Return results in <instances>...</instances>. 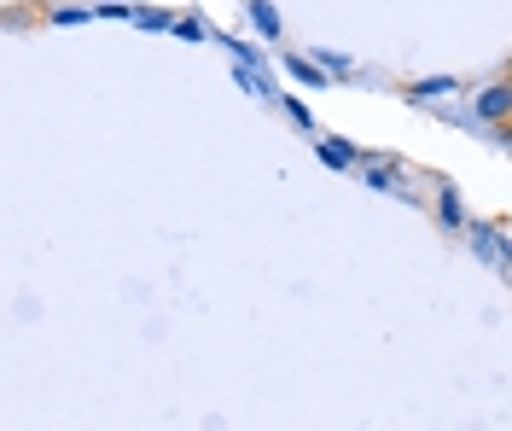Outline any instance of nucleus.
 <instances>
[{"mask_svg": "<svg viewBox=\"0 0 512 431\" xmlns=\"http://www.w3.org/2000/svg\"><path fill=\"white\" fill-rule=\"evenodd\" d=\"M478 117H483V123H501V129H512V82L483 88V94H478Z\"/></svg>", "mask_w": 512, "mask_h": 431, "instance_id": "obj_1", "label": "nucleus"}]
</instances>
